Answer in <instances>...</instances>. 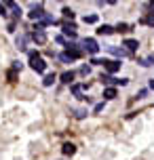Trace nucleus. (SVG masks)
<instances>
[{"mask_svg":"<svg viewBox=\"0 0 154 160\" xmlns=\"http://www.w3.org/2000/svg\"><path fill=\"white\" fill-rule=\"evenodd\" d=\"M30 68H32L34 72L42 74L44 70H47V61H44L38 53H30Z\"/></svg>","mask_w":154,"mask_h":160,"instance_id":"nucleus-1","label":"nucleus"},{"mask_svg":"<svg viewBox=\"0 0 154 160\" xmlns=\"http://www.w3.org/2000/svg\"><path fill=\"white\" fill-rule=\"evenodd\" d=\"M82 47H85V51H89L91 55H97L99 53V44L95 38H85L82 40Z\"/></svg>","mask_w":154,"mask_h":160,"instance_id":"nucleus-2","label":"nucleus"},{"mask_svg":"<svg viewBox=\"0 0 154 160\" xmlns=\"http://www.w3.org/2000/svg\"><path fill=\"white\" fill-rule=\"evenodd\" d=\"M122 47H125L127 53H133V51H137V48H139V42H137V40H133V38H127L125 42H122Z\"/></svg>","mask_w":154,"mask_h":160,"instance_id":"nucleus-3","label":"nucleus"},{"mask_svg":"<svg viewBox=\"0 0 154 160\" xmlns=\"http://www.w3.org/2000/svg\"><path fill=\"white\" fill-rule=\"evenodd\" d=\"M121 61H108V59H105V63H104V68L105 70H108V72L110 74H114V72H118V70H121Z\"/></svg>","mask_w":154,"mask_h":160,"instance_id":"nucleus-4","label":"nucleus"},{"mask_svg":"<svg viewBox=\"0 0 154 160\" xmlns=\"http://www.w3.org/2000/svg\"><path fill=\"white\" fill-rule=\"evenodd\" d=\"M32 38H34V42H38V44H44V42H47V34H44V30H34Z\"/></svg>","mask_w":154,"mask_h":160,"instance_id":"nucleus-5","label":"nucleus"},{"mask_svg":"<svg viewBox=\"0 0 154 160\" xmlns=\"http://www.w3.org/2000/svg\"><path fill=\"white\" fill-rule=\"evenodd\" d=\"M44 15H47V13H44V11H42V7L38 4V7H34V8H32V13H30V19L38 21V19H42Z\"/></svg>","mask_w":154,"mask_h":160,"instance_id":"nucleus-6","label":"nucleus"},{"mask_svg":"<svg viewBox=\"0 0 154 160\" xmlns=\"http://www.w3.org/2000/svg\"><path fill=\"white\" fill-rule=\"evenodd\" d=\"M64 34L70 38H76V25L74 23H64Z\"/></svg>","mask_w":154,"mask_h":160,"instance_id":"nucleus-7","label":"nucleus"},{"mask_svg":"<svg viewBox=\"0 0 154 160\" xmlns=\"http://www.w3.org/2000/svg\"><path fill=\"white\" fill-rule=\"evenodd\" d=\"M108 51H110V53H112V55H116V57H121V59H122V57H127V55H129V53H127V51H125V48H118V47H108Z\"/></svg>","mask_w":154,"mask_h":160,"instance_id":"nucleus-8","label":"nucleus"},{"mask_svg":"<svg viewBox=\"0 0 154 160\" xmlns=\"http://www.w3.org/2000/svg\"><path fill=\"white\" fill-rule=\"evenodd\" d=\"M61 152H64L65 156H72V154L76 152V145H74V143H64V148H61Z\"/></svg>","mask_w":154,"mask_h":160,"instance_id":"nucleus-9","label":"nucleus"},{"mask_svg":"<svg viewBox=\"0 0 154 160\" xmlns=\"http://www.w3.org/2000/svg\"><path fill=\"white\" fill-rule=\"evenodd\" d=\"M112 32H114L112 25H99V30H97L99 36H108V34H112Z\"/></svg>","mask_w":154,"mask_h":160,"instance_id":"nucleus-10","label":"nucleus"},{"mask_svg":"<svg viewBox=\"0 0 154 160\" xmlns=\"http://www.w3.org/2000/svg\"><path fill=\"white\" fill-rule=\"evenodd\" d=\"M114 97H116V88H114V87H108L104 91V99H114Z\"/></svg>","mask_w":154,"mask_h":160,"instance_id":"nucleus-11","label":"nucleus"},{"mask_svg":"<svg viewBox=\"0 0 154 160\" xmlns=\"http://www.w3.org/2000/svg\"><path fill=\"white\" fill-rule=\"evenodd\" d=\"M82 88H85L82 84H74V87H72V93L78 97V99H85V97H82Z\"/></svg>","mask_w":154,"mask_h":160,"instance_id":"nucleus-12","label":"nucleus"},{"mask_svg":"<svg viewBox=\"0 0 154 160\" xmlns=\"http://www.w3.org/2000/svg\"><path fill=\"white\" fill-rule=\"evenodd\" d=\"M72 80H74V74H72V72H65V74H61V82H64V84H70Z\"/></svg>","mask_w":154,"mask_h":160,"instance_id":"nucleus-13","label":"nucleus"},{"mask_svg":"<svg viewBox=\"0 0 154 160\" xmlns=\"http://www.w3.org/2000/svg\"><path fill=\"white\" fill-rule=\"evenodd\" d=\"M53 82H55V74H47L44 80H42V84H44V87H51Z\"/></svg>","mask_w":154,"mask_h":160,"instance_id":"nucleus-14","label":"nucleus"},{"mask_svg":"<svg viewBox=\"0 0 154 160\" xmlns=\"http://www.w3.org/2000/svg\"><path fill=\"white\" fill-rule=\"evenodd\" d=\"M61 13H64V17H65V19H70V21H72V19H74V11H72V8L64 7V11H61Z\"/></svg>","mask_w":154,"mask_h":160,"instance_id":"nucleus-15","label":"nucleus"},{"mask_svg":"<svg viewBox=\"0 0 154 160\" xmlns=\"http://www.w3.org/2000/svg\"><path fill=\"white\" fill-rule=\"evenodd\" d=\"M59 59H61V61H64V63H72L74 59L70 55H68V53H61V55H59Z\"/></svg>","mask_w":154,"mask_h":160,"instance_id":"nucleus-16","label":"nucleus"},{"mask_svg":"<svg viewBox=\"0 0 154 160\" xmlns=\"http://www.w3.org/2000/svg\"><path fill=\"white\" fill-rule=\"evenodd\" d=\"M114 30H116V32H127V30H129V25H125V23H118L116 28H114Z\"/></svg>","mask_w":154,"mask_h":160,"instance_id":"nucleus-17","label":"nucleus"},{"mask_svg":"<svg viewBox=\"0 0 154 160\" xmlns=\"http://www.w3.org/2000/svg\"><path fill=\"white\" fill-rule=\"evenodd\" d=\"M144 21H146L148 25H152V28H154V13H150V15H148L146 19H144Z\"/></svg>","mask_w":154,"mask_h":160,"instance_id":"nucleus-18","label":"nucleus"},{"mask_svg":"<svg viewBox=\"0 0 154 160\" xmlns=\"http://www.w3.org/2000/svg\"><path fill=\"white\" fill-rule=\"evenodd\" d=\"M97 21V17L95 15H89V17H85V23H95Z\"/></svg>","mask_w":154,"mask_h":160,"instance_id":"nucleus-19","label":"nucleus"},{"mask_svg":"<svg viewBox=\"0 0 154 160\" xmlns=\"http://www.w3.org/2000/svg\"><path fill=\"white\" fill-rule=\"evenodd\" d=\"M80 74H82V76H89V74H91V68H89V65H82Z\"/></svg>","mask_w":154,"mask_h":160,"instance_id":"nucleus-20","label":"nucleus"},{"mask_svg":"<svg viewBox=\"0 0 154 160\" xmlns=\"http://www.w3.org/2000/svg\"><path fill=\"white\" fill-rule=\"evenodd\" d=\"M13 15H15L17 19H19V17H21V8L17 7V4H15V7H13Z\"/></svg>","mask_w":154,"mask_h":160,"instance_id":"nucleus-21","label":"nucleus"},{"mask_svg":"<svg viewBox=\"0 0 154 160\" xmlns=\"http://www.w3.org/2000/svg\"><path fill=\"white\" fill-rule=\"evenodd\" d=\"M23 44H25V36H21V38H17V47H19V48H25Z\"/></svg>","mask_w":154,"mask_h":160,"instance_id":"nucleus-22","label":"nucleus"},{"mask_svg":"<svg viewBox=\"0 0 154 160\" xmlns=\"http://www.w3.org/2000/svg\"><path fill=\"white\" fill-rule=\"evenodd\" d=\"M85 116H87L85 110H76V118H85Z\"/></svg>","mask_w":154,"mask_h":160,"instance_id":"nucleus-23","label":"nucleus"},{"mask_svg":"<svg viewBox=\"0 0 154 160\" xmlns=\"http://www.w3.org/2000/svg\"><path fill=\"white\" fill-rule=\"evenodd\" d=\"M0 15H2V17H7V7H4L2 2H0Z\"/></svg>","mask_w":154,"mask_h":160,"instance_id":"nucleus-24","label":"nucleus"},{"mask_svg":"<svg viewBox=\"0 0 154 160\" xmlns=\"http://www.w3.org/2000/svg\"><path fill=\"white\" fill-rule=\"evenodd\" d=\"M150 88H154V78H152V80H150Z\"/></svg>","mask_w":154,"mask_h":160,"instance_id":"nucleus-25","label":"nucleus"}]
</instances>
